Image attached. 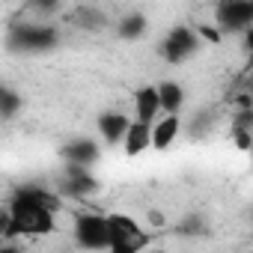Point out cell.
I'll list each match as a JSON object with an SVG mask.
<instances>
[{
	"label": "cell",
	"mask_w": 253,
	"mask_h": 253,
	"mask_svg": "<svg viewBox=\"0 0 253 253\" xmlns=\"http://www.w3.org/2000/svg\"><path fill=\"white\" fill-rule=\"evenodd\" d=\"M9 220H12V238L18 235H51L57 229V214L33 203L24 191L15 188L12 203H9Z\"/></svg>",
	"instance_id": "obj_1"
},
{
	"label": "cell",
	"mask_w": 253,
	"mask_h": 253,
	"mask_svg": "<svg viewBox=\"0 0 253 253\" xmlns=\"http://www.w3.org/2000/svg\"><path fill=\"white\" fill-rule=\"evenodd\" d=\"M214 27L220 36L244 33L253 27V3L250 0H223L214 6Z\"/></svg>",
	"instance_id": "obj_2"
},
{
	"label": "cell",
	"mask_w": 253,
	"mask_h": 253,
	"mask_svg": "<svg viewBox=\"0 0 253 253\" xmlns=\"http://www.w3.org/2000/svg\"><path fill=\"white\" fill-rule=\"evenodd\" d=\"M57 42H60V33L51 24H15L9 33V45L15 51H48Z\"/></svg>",
	"instance_id": "obj_3"
},
{
	"label": "cell",
	"mask_w": 253,
	"mask_h": 253,
	"mask_svg": "<svg viewBox=\"0 0 253 253\" xmlns=\"http://www.w3.org/2000/svg\"><path fill=\"white\" fill-rule=\"evenodd\" d=\"M72 232H75L78 247H84V250H107V220H104V214L78 211Z\"/></svg>",
	"instance_id": "obj_4"
},
{
	"label": "cell",
	"mask_w": 253,
	"mask_h": 253,
	"mask_svg": "<svg viewBox=\"0 0 253 253\" xmlns=\"http://www.w3.org/2000/svg\"><path fill=\"white\" fill-rule=\"evenodd\" d=\"M197 48H200L197 33H194L191 27H185V24H176V27L164 36V42H161V57H164L167 63H182V60H188Z\"/></svg>",
	"instance_id": "obj_5"
},
{
	"label": "cell",
	"mask_w": 253,
	"mask_h": 253,
	"mask_svg": "<svg viewBox=\"0 0 253 253\" xmlns=\"http://www.w3.org/2000/svg\"><path fill=\"white\" fill-rule=\"evenodd\" d=\"M98 191V179L84 170V167H63V185H60V197H89Z\"/></svg>",
	"instance_id": "obj_6"
},
{
	"label": "cell",
	"mask_w": 253,
	"mask_h": 253,
	"mask_svg": "<svg viewBox=\"0 0 253 253\" xmlns=\"http://www.w3.org/2000/svg\"><path fill=\"white\" fill-rule=\"evenodd\" d=\"M104 220H107V247H116V244H125V241H134V238L146 235L143 226L131 214L116 211V214H104Z\"/></svg>",
	"instance_id": "obj_7"
},
{
	"label": "cell",
	"mask_w": 253,
	"mask_h": 253,
	"mask_svg": "<svg viewBox=\"0 0 253 253\" xmlns=\"http://www.w3.org/2000/svg\"><path fill=\"white\" fill-rule=\"evenodd\" d=\"M179 131H182V119L179 116H161V119H155L149 125V146L164 152V149H170L176 143Z\"/></svg>",
	"instance_id": "obj_8"
},
{
	"label": "cell",
	"mask_w": 253,
	"mask_h": 253,
	"mask_svg": "<svg viewBox=\"0 0 253 253\" xmlns=\"http://www.w3.org/2000/svg\"><path fill=\"white\" fill-rule=\"evenodd\" d=\"M98 143H92V140H72V143H66L63 146V158H66V164H72V167H84V170H89L95 161H98Z\"/></svg>",
	"instance_id": "obj_9"
},
{
	"label": "cell",
	"mask_w": 253,
	"mask_h": 253,
	"mask_svg": "<svg viewBox=\"0 0 253 253\" xmlns=\"http://www.w3.org/2000/svg\"><path fill=\"white\" fill-rule=\"evenodd\" d=\"M128 125H131V119L125 116V113H116V110H107V113H101L98 116V134H101V140L104 143H122V137H125V131H128Z\"/></svg>",
	"instance_id": "obj_10"
},
{
	"label": "cell",
	"mask_w": 253,
	"mask_h": 253,
	"mask_svg": "<svg viewBox=\"0 0 253 253\" xmlns=\"http://www.w3.org/2000/svg\"><path fill=\"white\" fill-rule=\"evenodd\" d=\"M158 113H161V107H158V92H155V86H140L137 92H134V122H143V125H152L155 119H158Z\"/></svg>",
	"instance_id": "obj_11"
},
{
	"label": "cell",
	"mask_w": 253,
	"mask_h": 253,
	"mask_svg": "<svg viewBox=\"0 0 253 253\" xmlns=\"http://www.w3.org/2000/svg\"><path fill=\"white\" fill-rule=\"evenodd\" d=\"M155 92H158V107L164 110V116H179V110L185 104V89L176 81H161L155 86Z\"/></svg>",
	"instance_id": "obj_12"
},
{
	"label": "cell",
	"mask_w": 253,
	"mask_h": 253,
	"mask_svg": "<svg viewBox=\"0 0 253 253\" xmlns=\"http://www.w3.org/2000/svg\"><path fill=\"white\" fill-rule=\"evenodd\" d=\"M149 149V125L143 122H131L128 125V131H125L122 137V152L128 155V158H137Z\"/></svg>",
	"instance_id": "obj_13"
},
{
	"label": "cell",
	"mask_w": 253,
	"mask_h": 253,
	"mask_svg": "<svg viewBox=\"0 0 253 253\" xmlns=\"http://www.w3.org/2000/svg\"><path fill=\"white\" fill-rule=\"evenodd\" d=\"M75 24L89 27V30H101L107 24V15L101 9H95V6H78L75 9Z\"/></svg>",
	"instance_id": "obj_14"
},
{
	"label": "cell",
	"mask_w": 253,
	"mask_h": 253,
	"mask_svg": "<svg viewBox=\"0 0 253 253\" xmlns=\"http://www.w3.org/2000/svg\"><path fill=\"white\" fill-rule=\"evenodd\" d=\"M146 33V18L140 15V12H131V15H125L122 21H119V36L122 39H137V36H143Z\"/></svg>",
	"instance_id": "obj_15"
},
{
	"label": "cell",
	"mask_w": 253,
	"mask_h": 253,
	"mask_svg": "<svg viewBox=\"0 0 253 253\" xmlns=\"http://www.w3.org/2000/svg\"><path fill=\"white\" fill-rule=\"evenodd\" d=\"M18 107H21L18 92H12V89H3V92H0V116H3V119L15 116V110H18Z\"/></svg>",
	"instance_id": "obj_16"
},
{
	"label": "cell",
	"mask_w": 253,
	"mask_h": 253,
	"mask_svg": "<svg viewBox=\"0 0 253 253\" xmlns=\"http://www.w3.org/2000/svg\"><path fill=\"white\" fill-rule=\"evenodd\" d=\"M149 244V235H140L134 241H125V244H116V247H107L104 253H140L143 247Z\"/></svg>",
	"instance_id": "obj_17"
},
{
	"label": "cell",
	"mask_w": 253,
	"mask_h": 253,
	"mask_svg": "<svg viewBox=\"0 0 253 253\" xmlns=\"http://www.w3.org/2000/svg\"><path fill=\"white\" fill-rule=\"evenodd\" d=\"M179 229H182L185 235H203V232H206V223H203L197 214H188V217L179 223Z\"/></svg>",
	"instance_id": "obj_18"
},
{
	"label": "cell",
	"mask_w": 253,
	"mask_h": 253,
	"mask_svg": "<svg viewBox=\"0 0 253 253\" xmlns=\"http://www.w3.org/2000/svg\"><path fill=\"white\" fill-rule=\"evenodd\" d=\"M197 39H206V42H211V45H217V42H220L223 36L217 33V27H214V24H203V27L197 30Z\"/></svg>",
	"instance_id": "obj_19"
},
{
	"label": "cell",
	"mask_w": 253,
	"mask_h": 253,
	"mask_svg": "<svg viewBox=\"0 0 253 253\" xmlns=\"http://www.w3.org/2000/svg\"><path fill=\"white\" fill-rule=\"evenodd\" d=\"M0 238H12V220L6 209H0Z\"/></svg>",
	"instance_id": "obj_20"
},
{
	"label": "cell",
	"mask_w": 253,
	"mask_h": 253,
	"mask_svg": "<svg viewBox=\"0 0 253 253\" xmlns=\"http://www.w3.org/2000/svg\"><path fill=\"white\" fill-rule=\"evenodd\" d=\"M235 146L238 149H250V128H235Z\"/></svg>",
	"instance_id": "obj_21"
},
{
	"label": "cell",
	"mask_w": 253,
	"mask_h": 253,
	"mask_svg": "<svg viewBox=\"0 0 253 253\" xmlns=\"http://www.w3.org/2000/svg\"><path fill=\"white\" fill-rule=\"evenodd\" d=\"M0 253H21L18 247H12V244H3V247H0Z\"/></svg>",
	"instance_id": "obj_22"
},
{
	"label": "cell",
	"mask_w": 253,
	"mask_h": 253,
	"mask_svg": "<svg viewBox=\"0 0 253 253\" xmlns=\"http://www.w3.org/2000/svg\"><path fill=\"white\" fill-rule=\"evenodd\" d=\"M3 89H6V86H0V92H3Z\"/></svg>",
	"instance_id": "obj_23"
}]
</instances>
